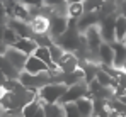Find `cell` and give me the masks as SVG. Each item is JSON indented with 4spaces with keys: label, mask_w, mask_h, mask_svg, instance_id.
I'll return each mask as SVG.
<instances>
[{
    "label": "cell",
    "mask_w": 126,
    "mask_h": 117,
    "mask_svg": "<svg viewBox=\"0 0 126 117\" xmlns=\"http://www.w3.org/2000/svg\"><path fill=\"white\" fill-rule=\"evenodd\" d=\"M17 80L21 81V85L24 88H29V90H39L41 87L44 85H48V83H51L53 81V75H51V71L48 70V71H41V73H27V71H19V77Z\"/></svg>",
    "instance_id": "cell-1"
},
{
    "label": "cell",
    "mask_w": 126,
    "mask_h": 117,
    "mask_svg": "<svg viewBox=\"0 0 126 117\" xmlns=\"http://www.w3.org/2000/svg\"><path fill=\"white\" fill-rule=\"evenodd\" d=\"M65 90H66V85L51 81V83L44 85L38 90V97L41 98L43 104H55L60 100V97L65 93Z\"/></svg>",
    "instance_id": "cell-2"
},
{
    "label": "cell",
    "mask_w": 126,
    "mask_h": 117,
    "mask_svg": "<svg viewBox=\"0 0 126 117\" xmlns=\"http://www.w3.org/2000/svg\"><path fill=\"white\" fill-rule=\"evenodd\" d=\"M114 20H116V14H107L99 20V34L102 38V42H114Z\"/></svg>",
    "instance_id": "cell-3"
},
{
    "label": "cell",
    "mask_w": 126,
    "mask_h": 117,
    "mask_svg": "<svg viewBox=\"0 0 126 117\" xmlns=\"http://www.w3.org/2000/svg\"><path fill=\"white\" fill-rule=\"evenodd\" d=\"M48 22H49V26H48V34H49V38L55 39L58 38V36H62L63 32L66 31V27H68V17L66 15H60V14H51L49 17H48Z\"/></svg>",
    "instance_id": "cell-4"
},
{
    "label": "cell",
    "mask_w": 126,
    "mask_h": 117,
    "mask_svg": "<svg viewBox=\"0 0 126 117\" xmlns=\"http://www.w3.org/2000/svg\"><path fill=\"white\" fill-rule=\"evenodd\" d=\"M87 95V83L85 81H79V83H73L70 87H66L65 93H63L58 104H68V102H77L79 98H82Z\"/></svg>",
    "instance_id": "cell-5"
},
{
    "label": "cell",
    "mask_w": 126,
    "mask_h": 117,
    "mask_svg": "<svg viewBox=\"0 0 126 117\" xmlns=\"http://www.w3.org/2000/svg\"><path fill=\"white\" fill-rule=\"evenodd\" d=\"M3 56H5V59H7V61H9V63L17 70V71H22V70H24V65H26L27 54H24V53H21L19 49H16V48L9 46V48L5 49Z\"/></svg>",
    "instance_id": "cell-6"
},
{
    "label": "cell",
    "mask_w": 126,
    "mask_h": 117,
    "mask_svg": "<svg viewBox=\"0 0 126 117\" xmlns=\"http://www.w3.org/2000/svg\"><path fill=\"white\" fill-rule=\"evenodd\" d=\"M56 66H58V70H60L62 73L75 71V70L79 68V58L75 56V53H72V51H65L63 56L58 59Z\"/></svg>",
    "instance_id": "cell-7"
},
{
    "label": "cell",
    "mask_w": 126,
    "mask_h": 117,
    "mask_svg": "<svg viewBox=\"0 0 126 117\" xmlns=\"http://www.w3.org/2000/svg\"><path fill=\"white\" fill-rule=\"evenodd\" d=\"M5 26H9L19 38H32V31H31V26L24 20H19V19H14V17H9Z\"/></svg>",
    "instance_id": "cell-8"
},
{
    "label": "cell",
    "mask_w": 126,
    "mask_h": 117,
    "mask_svg": "<svg viewBox=\"0 0 126 117\" xmlns=\"http://www.w3.org/2000/svg\"><path fill=\"white\" fill-rule=\"evenodd\" d=\"M99 20H101L99 12H84V14L77 19V29H79V32H85L89 27L97 26Z\"/></svg>",
    "instance_id": "cell-9"
},
{
    "label": "cell",
    "mask_w": 126,
    "mask_h": 117,
    "mask_svg": "<svg viewBox=\"0 0 126 117\" xmlns=\"http://www.w3.org/2000/svg\"><path fill=\"white\" fill-rule=\"evenodd\" d=\"M111 48H112V54H114L112 66L118 68V70H121L123 63L126 61V46L121 41H114V42H111Z\"/></svg>",
    "instance_id": "cell-10"
},
{
    "label": "cell",
    "mask_w": 126,
    "mask_h": 117,
    "mask_svg": "<svg viewBox=\"0 0 126 117\" xmlns=\"http://www.w3.org/2000/svg\"><path fill=\"white\" fill-rule=\"evenodd\" d=\"M36 58H39L48 66V70L49 71H60L58 70V66H56V63H53V59L49 56V49H48V46H38L36 49H34V53H32Z\"/></svg>",
    "instance_id": "cell-11"
},
{
    "label": "cell",
    "mask_w": 126,
    "mask_h": 117,
    "mask_svg": "<svg viewBox=\"0 0 126 117\" xmlns=\"http://www.w3.org/2000/svg\"><path fill=\"white\" fill-rule=\"evenodd\" d=\"M24 71L27 73H41V71H48V66L43 63L39 58H36L34 54H29L26 59V65H24Z\"/></svg>",
    "instance_id": "cell-12"
},
{
    "label": "cell",
    "mask_w": 126,
    "mask_h": 117,
    "mask_svg": "<svg viewBox=\"0 0 126 117\" xmlns=\"http://www.w3.org/2000/svg\"><path fill=\"white\" fill-rule=\"evenodd\" d=\"M12 48H16V49H19L21 53L24 54H32L34 53V49L38 48V44L34 42V39L32 38H19L14 44H12Z\"/></svg>",
    "instance_id": "cell-13"
},
{
    "label": "cell",
    "mask_w": 126,
    "mask_h": 117,
    "mask_svg": "<svg viewBox=\"0 0 126 117\" xmlns=\"http://www.w3.org/2000/svg\"><path fill=\"white\" fill-rule=\"evenodd\" d=\"M29 26H31L32 34H44V32H48L49 22H48V17H44V15H34L29 20Z\"/></svg>",
    "instance_id": "cell-14"
},
{
    "label": "cell",
    "mask_w": 126,
    "mask_h": 117,
    "mask_svg": "<svg viewBox=\"0 0 126 117\" xmlns=\"http://www.w3.org/2000/svg\"><path fill=\"white\" fill-rule=\"evenodd\" d=\"M97 56H99V61L101 65H106V66H112V48L109 42H101V46L97 48Z\"/></svg>",
    "instance_id": "cell-15"
},
{
    "label": "cell",
    "mask_w": 126,
    "mask_h": 117,
    "mask_svg": "<svg viewBox=\"0 0 126 117\" xmlns=\"http://www.w3.org/2000/svg\"><path fill=\"white\" fill-rule=\"evenodd\" d=\"M43 112L44 117H65V109L62 104H43Z\"/></svg>",
    "instance_id": "cell-16"
},
{
    "label": "cell",
    "mask_w": 126,
    "mask_h": 117,
    "mask_svg": "<svg viewBox=\"0 0 126 117\" xmlns=\"http://www.w3.org/2000/svg\"><path fill=\"white\" fill-rule=\"evenodd\" d=\"M75 105H77V109H79V112H80V116H82V117H92V114H94L92 98L82 97V98H79V100L75 102Z\"/></svg>",
    "instance_id": "cell-17"
},
{
    "label": "cell",
    "mask_w": 126,
    "mask_h": 117,
    "mask_svg": "<svg viewBox=\"0 0 126 117\" xmlns=\"http://www.w3.org/2000/svg\"><path fill=\"white\" fill-rule=\"evenodd\" d=\"M95 80H97V83H99V85H102V87H111V90L116 87L114 78L111 77L106 70H102L101 66H99V68H97V71H95Z\"/></svg>",
    "instance_id": "cell-18"
},
{
    "label": "cell",
    "mask_w": 126,
    "mask_h": 117,
    "mask_svg": "<svg viewBox=\"0 0 126 117\" xmlns=\"http://www.w3.org/2000/svg\"><path fill=\"white\" fill-rule=\"evenodd\" d=\"M41 105H43L41 98L36 97L34 100H31L27 105H24V107L21 109V117H32L39 109H41Z\"/></svg>",
    "instance_id": "cell-19"
},
{
    "label": "cell",
    "mask_w": 126,
    "mask_h": 117,
    "mask_svg": "<svg viewBox=\"0 0 126 117\" xmlns=\"http://www.w3.org/2000/svg\"><path fill=\"white\" fill-rule=\"evenodd\" d=\"M12 17H14V19H19V20H24V22L29 24V20H31L29 9H27L24 3H21V2H16L14 10H12Z\"/></svg>",
    "instance_id": "cell-20"
},
{
    "label": "cell",
    "mask_w": 126,
    "mask_h": 117,
    "mask_svg": "<svg viewBox=\"0 0 126 117\" xmlns=\"http://www.w3.org/2000/svg\"><path fill=\"white\" fill-rule=\"evenodd\" d=\"M92 105H94V114L97 117H107L109 116V107H107V100L104 98H92Z\"/></svg>",
    "instance_id": "cell-21"
},
{
    "label": "cell",
    "mask_w": 126,
    "mask_h": 117,
    "mask_svg": "<svg viewBox=\"0 0 126 117\" xmlns=\"http://www.w3.org/2000/svg\"><path fill=\"white\" fill-rule=\"evenodd\" d=\"M125 34H126V17L125 15H116V20H114V38H116V41L123 42Z\"/></svg>",
    "instance_id": "cell-22"
},
{
    "label": "cell",
    "mask_w": 126,
    "mask_h": 117,
    "mask_svg": "<svg viewBox=\"0 0 126 117\" xmlns=\"http://www.w3.org/2000/svg\"><path fill=\"white\" fill-rule=\"evenodd\" d=\"M0 71L5 75V78H17L19 77V71L5 59L3 54H0Z\"/></svg>",
    "instance_id": "cell-23"
},
{
    "label": "cell",
    "mask_w": 126,
    "mask_h": 117,
    "mask_svg": "<svg viewBox=\"0 0 126 117\" xmlns=\"http://www.w3.org/2000/svg\"><path fill=\"white\" fill-rule=\"evenodd\" d=\"M82 14H84V7H82L80 2L66 3V17H70V19H79Z\"/></svg>",
    "instance_id": "cell-24"
},
{
    "label": "cell",
    "mask_w": 126,
    "mask_h": 117,
    "mask_svg": "<svg viewBox=\"0 0 126 117\" xmlns=\"http://www.w3.org/2000/svg\"><path fill=\"white\" fill-rule=\"evenodd\" d=\"M102 3L104 0H84L82 7H84V12H99Z\"/></svg>",
    "instance_id": "cell-25"
},
{
    "label": "cell",
    "mask_w": 126,
    "mask_h": 117,
    "mask_svg": "<svg viewBox=\"0 0 126 117\" xmlns=\"http://www.w3.org/2000/svg\"><path fill=\"white\" fill-rule=\"evenodd\" d=\"M19 39V36L9 27V26H5V29H3V34H2V41L5 42V46H12L16 41Z\"/></svg>",
    "instance_id": "cell-26"
},
{
    "label": "cell",
    "mask_w": 126,
    "mask_h": 117,
    "mask_svg": "<svg viewBox=\"0 0 126 117\" xmlns=\"http://www.w3.org/2000/svg\"><path fill=\"white\" fill-rule=\"evenodd\" d=\"M48 49H49V56L53 59V63H58V59L63 56V53H65V49H63L62 46H58L56 42H51L49 46H48Z\"/></svg>",
    "instance_id": "cell-27"
},
{
    "label": "cell",
    "mask_w": 126,
    "mask_h": 117,
    "mask_svg": "<svg viewBox=\"0 0 126 117\" xmlns=\"http://www.w3.org/2000/svg\"><path fill=\"white\" fill-rule=\"evenodd\" d=\"M63 109H65V117H82L75 102H68V104H62Z\"/></svg>",
    "instance_id": "cell-28"
},
{
    "label": "cell",
    "mask_w": 126,
    "mask_h": 117,
    "mask_svg": "<svg viewBox=\"0 0 126 117\" xmlns=\"http://www.w3.org/2000/svg\"><path fill=\"white\" fill-rule=\"evenodd\" d=\"M32 39H34V42L38 46H49L53 42V39L49 38L48 32H44V34H32Z\"/></svg>",
    "instance_id": "cell-29"
},
{
    "label": "cell",
    "mask_w": 126,
    "mask_h": 117,
    "mask_svg": "<svg viewBox=\"0 0 126 117\" xmlns=\"http://www.w3.org/2000/svg\"><path fill=\"white\" fill-rule=\"evenodd\" d=\"M114 81H116V85H119V87L126 88V71L118 70V71H116V75H114Z\"/></svg>",
    "instance_id": "cell-30"
},
{
    "label": "cell",
    "mask_w": 126,
    "mask_h": 117,
    "mask_svg": "<svg viewBox=\"0 0 126 117\" xmlns=\"http://www.w3.org/2000/svg\"><path fill=\"white\" fill-rule=\"evenodd\" d=\"M43 3L49 9H55V7H60V5H65L66 0H43Z\"/></svg>",
    "instance_id": "cell-31"
},
{
    "label": "cell",
    "mask_w": 126,
    "mask_h": 117,
    "mask_svg": "<svg viewBox=\"0 0 126 117\" xmlns=\"http://www.w3.org/2000/svg\"><path fill=\"white\" fill-rule=\"evenodd\" d=\"M21 3H24L26 7H41V5H44L43 0H21Z\"/></svg>",
    "instance_id": "cell-32"
},
{
    "label": "cell",
    "mask_w": 126,
    "mask_h": 117,
    "mask_svg": "<svg viewBox=\"0 0 126 117\" xmlns=\"http://www.w3.org/2000/svg\"><path fill=\"white\" fill-rule=\"evenodd\" d=\"M7 14H5V9H3V5H0V24H5L7 22Z\"/></svg>",
    "instance_id": "cell-33"
},
{
    "label": "cell",
    "mask_w": 126,
    "mask_h": 117,
    "mask_svg": "<svg viewBox=\"0 0 126 117\" xmlns=\"http://www.w3.org/2000/svg\"><path fill=\"white\" fill-rule=\"evenodd\" d=\"M7 48H9V46H5V42H3V41H2V39H0V54H3V53H5V49H7Z\"/></svg>",
    "instance_id": "cell-34"
},
{
    "label": "cell",
    "mask_w": 126,
    "mask_h": 117,
    "mask_svg": "<svg viewBox=\"0 0 126 117\" xmlns=\"http://www.w3.org/2000/svg\"><path fill=\"white\" fill-rule=\"evenodd\" d=\"M5 80H7V78H5V75L0 71V90H2V87H3V83H5Z\"/></svg>",
    "instance_id": "cell-35"
},
{
    "label": "cell",
    "mask_w": 126,
    "mask_h": 117,
    "mask_svg": "<svg viewBox=\"0 0 126 117\" xmlns=\"http://www.w3.org/2000/svg\"><path fill=\"white\" fill-rule=\"evenodd\" d=\"M32 117H44V112H43V105H41V109H39V110H38V112H36V114H34Z\"/></svg>",
    "instance_id": "cell-36"
},
{
    "label": "cell",
    "mask_w": 126,
    "mask_h": 117,
    "mask_svg": "<svg viewBox=\"0 0 126 117\" xmlns=\"http://www.w3.org/2000/svg\"><path fill=\"white\" fill-rule=\"evenodd\" d=\"M2 117H19V116H16V114H9V112H3Z\"/></svg>",
    "instance_id": "cell-37"
},
{
    "label": "cell",
    "mask_w": 126,
    "mask_h": 117,
    "mask_svg": "<svg viewBox=\"0 0 126 117\" xmlns=\"http://www.w3.org/2000/svg\"><path fill=\"white\" fill-rule=\"evenodd\" d=\"M3 29H5V24H0V39H2V34H3Z\"/></svg>",
    "instance_id": "cell-38"
},
{
    "label": "cell",
    "mask_w": 126,
    "mask_h": 117,
    "mask_svg": "<svg viewBox=\"0 0 126 117\" xmlns=\"http://www.w3.org/2000/svg\"><path fill=\"white\" fill-rule=\"evenodd\" d=\"M72 2H80V3H82L84 0H66V3H72Z\"/></svg>",
    "instance_id": "cell-39"
},
{
    "label": "cell",
    "mask_w": 126,
    "mask_h": 117,
    "mask_svg": "<svg viewBox=\"0 0 126 117\" xmlns=\"http://www.w3.org/2000/svg\"><path fill=\"white\" fill-rule=\"evenodd\" d=\"M121 70H123V71H126V61L123 63V66H121Z\"/></svg>",
    "instance_id": "cell-40"
},
{
    "label": "cell",
    "mask_w": 126,
    "mask_h": 117,
    "mask_svg": "<svg viewBox=\"0 0 126 117\" xmlns=\"http://www.w3.org/2000/svg\"><path fill=\"white\" fill-rule=\"evenodd\" d=\"M123 44L126 46V34H125V38H123Z\"/></svg>",
    "instance_id": "cell-41"
},
{
    "label": "cell",
    "mask_w": 126,
    "mask_h": 117,
    "mask_svg": "<svg viewBox=\"0 0 126 117\" xmlns=\"http://www.w3.org/2000/svg\"><path fill=\"white\" fill-rule=\"evenodd\" d=\"M107 117H114V116H111V114H109V116H107Z\"/></svg>",
    "instance_id": "cell-42"
},
{
    "label": "cell",
    "mask_w": 126,
    "mask_h": 117,
    "mask_svg": "<svg viewBox=\"0 0 126 117\" xmlns=\"http://www.w3.org/2000/svg\"><path fill=\"white\" fill-rule=\"evenodd\" d=\"M92 117H97V116H92Z\"/></svg>",
    "instance_id": "cell-43"
},
{
    "label": "cell",
    "mask_w": 126,
    "mask_h": 117,
    "mask_svg": "<svg viewBox=\"0 0 126 117\" xmlns=\"http://www.w3.org/2000/svg\"><path fill=\"white\" fill-rule=\"evenodd\" d=\"M125 117H126V116H125Z\"/></svg>",
    "instance_id": "cell-44"
}]
</instances>
